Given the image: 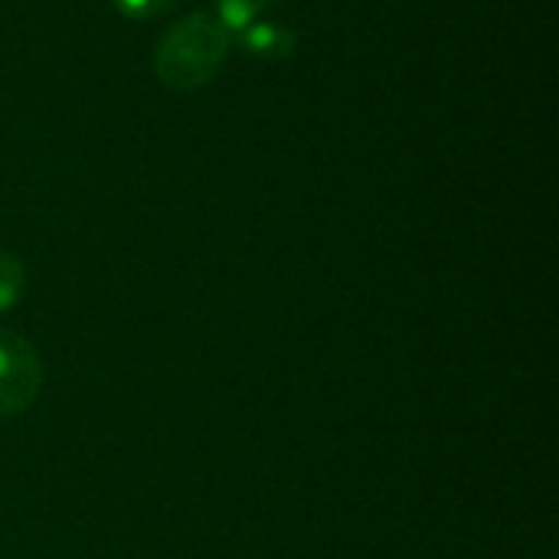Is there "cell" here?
<instances>
[{"label":"cell","instance_id":"obj_1","mask_svg":"<svg viewBox=\"0 0 559 559\" xmlns=\"http://www.w3.org/2000/svg\"><path fill=\"white\" fill-rule=\"evenodd\" d=\"M226 52V29L219 20H210L203 13L180 20L160 43L157 52V72L167 85L193 88L213 75Z\"/></svg>","mask_w":559,"mask_h":559},{"label":"cell","instance_id":"obj_2","mask_svg":"<svg viewBox=\"0 0 559 559\" xmlns=\"http://www.w3.org/2000/svg\"><path fill=\"white\" fill-rule=\"evenodd\" d=\"M39 380V357L33 347L16 334L0 331V416L23 413L36 400Z\"/></svg>","mask_w":559,"mask_h":559},{"label":"cell","instance_id":"obj_3","mask_svg":"<svg viewBox=\"0 0 559 559\" xmlns=\"http://www.w3.org/2000/svg\"><path fill=\"white\" fill-rule=\"evenodd\" d=\"M23 288V269L13 255H0V311H7Z\"/></svg>","mask_w":559,"mask_h":559}]
</instances>
